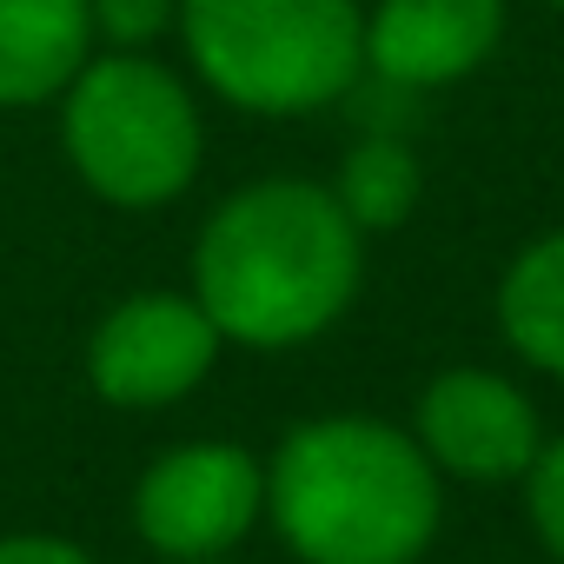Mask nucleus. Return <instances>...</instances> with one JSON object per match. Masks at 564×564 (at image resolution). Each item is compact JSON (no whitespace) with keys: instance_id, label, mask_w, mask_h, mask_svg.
Here are the masks:
<instances>
[{"instance_id":"1","label":"nucleus","mask_w":564,"mask_h":564,"mask_svg":"<svg viewBox=\"0 0 564 564\" xmlns=\"http://www.w3.org/2000/svg\"><path fill=\"white\" fill-rule=\"evenodd\" d=\"M366 286V232L326 180L272 173L232 186L193 239V300L226 346L293 352L333 333Z\"/></svg>"},{"instance_id":"2","label":"nucleus","mask_w":564,"mask_h":564,"mask_svg":"<svg viewBox=\"0 0 564 564\" xmlns=\"http://www.w3.org/2000/svg\"><path fill=\"white\" fill-rule=\"evenodd\" d=\"M265 518L300 564H419L445 518V478L412 425L326 412L279 438Z\"/></svg>"},{"instance_id":"3","label":"nucleus","mask_w":564,"mask_h":564,"mask_svg":"<svg viewBox=\"0 0 564 564\" xmlns=\"http://www.w3.org/2000/svg\"><path fill=\"white\" fill-rule=\"evenodd\" d=\"M180 54L206 94L259 120H306L366 80L359 0H180Z\"/></svg>"},{"instance_id":"4","label":"nucleus","mask_w":564,"mask_h":564,"mask_svg":"<svg viewBox=\"0 0 564 564\" xmlns=\"http://www.w3.org/2000/svg\"><path fill=\"white\" fill-rule=\"evenodd\" d=\"M54 107H61V153L94 199L120 213H153L199 180L206 120L193 80L173 74L166 61L100 47Z\"/></svg>"},{"instance_id":"5","label":"nucleus","mask_w":564,"mask_h":564,"mask_svg":"<svg viewBox=\"0 0 564 564\" xmlns=\"http://www.w3.org/2000/svg\"><path fill=\"white\" fill-rule=\"evenodd\" d=\"M265 518V465L246 445L193 438L160 452L133 485V531L166 564L232 557Z\"/></svg>"},{"instance_id":"6","label":"nucleus","mask_w":564,"mask_h":564,"mask_svg":"<svg viewBox=\"0 0 564 564\" xmlns=\"http://www.w3.org/2000/svg\"><path fill=\"white\" fill-rule=\"evenodd\" d=\"M219 346L226 339L193 293H133L100 313L87 339V386L120 412H160L206 386Z\"/></svg>"},{"instance_id":"7","label":"nucleus","mask_w":564,"mask_h":564,"mask_svg":"<svg viewBox=\"0 0 564 564\" xmlns=\"http://www.w3.org/2000/svg\"><path fill=\"white\" fill-rule=\"evenodd\" d=\"M412 438L438 465V478L518 485L544 445V419L518 379L485 366H445L412 405Z\"/></svg>"},{"instance_id":"8","label":"nucleus","mask_w":564,"mask_h":564,"mask_svg":"<svg viewBox=\"0 0 564 564\" xmlns=\"http://www.w3.org/2000/svg\"><path fill=\"white\" fill-rule=\"evenodd\" d=\"M505 47V0H372L366 80L399 94H438L471 80Z\"/></svg>"},{"instance_id":"9","label":"nucleus","mask_w":564,"mask_h":564,"mask_svg":"<svg viewBox=\"0 0 564 564\" xmlns=\"http://www.w3.org/2000/svg\"><path fill=\"white\" fill-rule=\"evenodd\" d=\"M100 54L87 0H0V107H54Z\"/></svg>"},{"instance_id":"10","label":"nucleus","mask_w":564,"mask_h":564,"mask_svg":"<svg viewBox=\"0 0 564 564\" xmlns=\"http://www.w3.org/2000/svg\"><path fill=\"white\" fill-rule=\"evenodd\" d=\"M498 333L531 366L564 379V226L518 246V259L498 279Z\"/></svg>"},{"instance_id":"11","label":"nucleus","mask_w":564,"mask_h":564,"mask_svg":"<svg viewBox=\"0 0 564 564\" xmlns=\"http://www.w3.org/2000/svg\"><path fill=\"white\" fill-rule=\"evenodd\" d=\"M419 193H425V166H419V147L399 133V127H366L339 173H333V199L346 206V219L372 239V232H392L419 213Z\"/></svg>"},{"instance_id":"12","label":"nucleus","mask_w":564,"mask_h":564,"mask_svg":"<svg viewBox=\"0 0 564 564\" xmlns=\"http://www.w3.org/2000/svg\"><path fill=\"white\" fill-rule=\"evenodd\" d=\"M87 14H94V41H100V47L153 54V47L173 34L180 0H87Z\"/></svg>"},{"instance_id":"13","label":"nucleus","mask_w":564,"mask_h":564,"mask_svg":"<svg viewBox=\"0 0 564 564\" xmlns=\"http://www.w3.org/2000/svg\"><path fill=\"white\" fill-rule=\"evenodd\" d=\"M518 485H524V518H531L538 544L564 564V438H544Z\"/></svg>"},{"instance_id":"14","label":"nucleus","mask_w":564,"mask_h":564,"mask_svg":"<svg viewBox=\"0 0 564 564\" xmlns=\"http://www.w3.org/2000/svg\"><path fill=\"white\" fill-rule=\"evenodd\" d=\"M0 564H94V557L54 531H8L0 538Z\"/></svg>"},{"instance_id":"15","label":"nucleus","mask_w":564,"mask_h":564,"mask_svg":"<svg viewBox=\"0 0 564 564\" xmlns=\"http://www.w3.org/2000/svg\"><path fill=\"white\" fill-rule=\"evenodd\" d=\"M538 8H551V14H564V0H538Z\"/></svg>"},{"instance_id":"16","label":"nucleus","mask_w":564,"mask_h":564,"mask_svg":"<svg viewBox=\"0 0 564 564\" xmlns=\"http://www.w3.org/2000/svg\"><path fill=\"white\" fill-rule=\"evenodd\" d=\"M206 564H232V557H206Z\"/></svg>"}]
</instances>
